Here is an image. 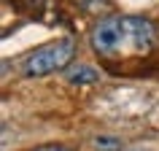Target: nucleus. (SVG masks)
Returning a JSON list of instances; mask_svg holds the SVG:
<instances>
[{
    "label": "nucleus",
    "instance_id": "f257e3e1",
    "mask_svg": "<svg viewBox=\"0 0 159 151\" xmlns=\"http://www.w3.org/2000/svg\"><path fill=\"white\" fill-rule=\"evenodd\" d=\"M154 25L143 16H111L92 30V49L102 57H132L151 51Z\"/></svg>",
    "mask_w": 159,
    "mask_h": 151
},
{
    "label": "nucleus",
    "instance_id": "f03ea898",
    "mask_svg": "<svg viewBox=\"0 0 159 151\" xmlns=\"http://www.w3.org/2000/svg\"><path fill=\"white\" fill-rule=\"evenodd\" d=\"M73 41H57V43H49V46H41L35 49L30 57L25 59V76L30 78H38V76H49L59 67H65L70 59H73Z\"/></svg>",
    "mask_w": 159,
    "mask_h": 151
},
{
    "label": "nucleus",
    "instance_id": "7ed1b4c3",
    "mask_svg": "<svg viewBox=\"0 0 159 151\" xmlns=\"http://www.w3.org/2000/svg\"><path fill=\"white\" fill-rule=\"evenodd\" d=\"M65 78L70 84L84 86V84H97V81H100V73H97L92 65H73V67H67Z\"/></svg>",
    "mask_w": 159,
    "mask_h": 151
},
{
    "label": "nucleus",
    "instance_id": "20e7f679",
    "mask_svg": "<svg viewBox=\"0 0 159 151\" xmlns=\"http://www.w3.org/2000/svg\"><path fill=\"white\" fill-rule=\"evenodd\" d=\"M92 146L97 151H124V140L116 135H94Z\"/></svg>",
    "mask_w": 159,
    "mask_h": 151
},
{
    "label": "nucleus",
    "instance_id": "39448f33",
    "mask_svg": "<svg viewBox=\"0 0 159 151\" xmlns=\"http://www.w3.org/2000/svg\"><path fill=\"white\" fill-rule=\"evenodd\" d=\"M35 151H73V149H67L62 143H51V146H41V149H35Z\"/></svg>",
    "mask_w": 159,
    "mask_h": 151
},
{
    "label": "nucleus",
    "instance_id": "423d86ee",
    "mask_svg": "<svg viewBox=\"0 0 159 151\" xmlns=\"http://www.w3.org/2000/svg\"><path fill=\"white\" fill-rule=\"evenodd\" d=\"M124 151H146V149H124Z\"/></svg>",
    "mask_w": 159,
    "mask_h": 151
}]
</instances>
